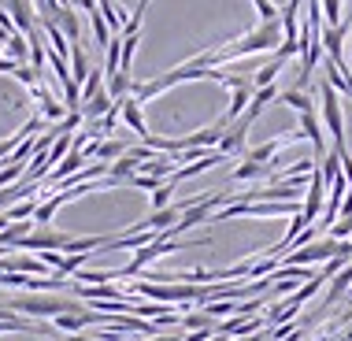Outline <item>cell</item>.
<instances>
[{
	"label": "cell",
	"instance_id": "6da1fadb",
	"mask_svg": "<svg viewBox=\"0 0 352 341\" xmlns=\"http://www.w3.org/2000/svg\"><path fill=\"white\" fill-rule=\"evenodd\" d=\"M278 45H282L278 19H274V23H260L256 30H245L241 37H230V41H223L219 49H212V67L245 60V56H256V52H274Z\"/></svg>",
	"mask_w": 352,
	"mask_h": 341
},
{
	"label": "cell",
	"instance_id": "7a4b0ae2",
	"mask_svg": "<svg viewBox=\"0 0 352 341\" xmlns=\"http://www.w3.org/2000/svg\"><path fill=\"white\" fill-rule=\"evenodd\" d=\"M82 305H74L71 297H56V293H30V297H15L8 311H19V316L30 319H56L63 311H78Z\"/></svg>",
	"mask_w": 352,
	"mask_h": 341
},
{
	"label": "cell",
	"instance_id": "3957f363",
	"mask_svg": "<svg viewBox=\"0 0 352 341\" xmlns=\"http://www.w3.org/2000/svg\"><path fill=\"white\" fill-rule=\"evenodd\" d=\"M319 111H322V122H327L330 138H334V153H338V156H349V148H345V116H341V97H338V89H334L327 78L319 82Z\"/></svg>",
	"mask_w": 352,
	"mask_h": 341
},
{
	"label": "cell",
	"instance_id": "277c9868",
	"mask_svg": "<svg viewBox=\"0 0 352 341\" xmlns=\"http://www.w3.org/2000/svg\"><path fill=\"white\" fill-rule=\"evenodd\" d=\"M338 256V241L334 238H316L311 245H300V249H289L282 256V263L285 267H316V263H327V260H334Z\"/></svg>",
	"mask_w": 352,
	"mask_h": 341
},
{
	"label": "cell",
	"instance_id": "5b68a950",
	"mask_svg": "<svg viewBox=\"0 0 352 341\" xmlns=\"http://www.w3.org/2000/svg\"><path fill=\"white\" fill-rule=\"evenodd\" d=\"M63 245H67V234H56L52 226H34L15 249H23V252H63Z\"/></svg>",
	"mask_w": 352,
	"mask_h": 341
},
{
	"label": "cell",
	"instance_id": "8992f818",
	"mask_svg": "<svg viewBox=\"0 0 352 341\" xmlns=\"http://www.w3.org/2000/svg\"><path fill=\"white\" fill-rule=\"evenodd\" d=\"M249 130H252V119L249 116H241V119H234L230 126L223 130V138H219V153L223 156H237V153H245V138H249Z\"/></svg>",
	"mask_w": 352,
	"mask_h": 341
},
{
	"label": "cell",
	"instance_id": "52a82bcc",
	"mask_svg": "<svg viewBox=\"0 0 352 341\" xmlns=\"http://www.w3.org/2000/svg\"><path fill=\"white\" fill-rule=\"evenodd\" d=\"M300 4H304V0H285V8L278 15L282 41H297V37H300Z\"/></svg>",
	"mask_w": 352,
	"mask_h": 341
},
{
	"label": "cell",
	"instance_id": "ba28073f",
	"mask_svg": "<svg viewBox=\"0 0 352 341\" xmlns=\"http://www.w3.org/2000/svg\"><path fill=\"white\" fill-rule=\"evenodd\" d=\"M85 167V153H82V148H71V153L67 156H63L60 160V164H56V170H52V175L49 178H45V182H49V186H60L63 182V178H71V175H78V170Z\"/></svg>",
	"mask_w": 352,
	"mask_h": 341
},
{
	"label": "cell",
	"instance_id": "9c48e42d",
	"mask_svg": "<svg viewBox=\"0 0 352 341\" xmlns=\"http://www.w3.org/2000/svg\"><path fill=\"white\" fill-rule=\"evenodd\" d=\"M300 134H304V141H311V148H316L319 160L327 156V138H322V126H319L316 111H304L300 116Z\"/></svg>",
	"mask_w": 352,
	"mask_h": 341
},
{
	"label": "cell",
	"instance_id": "30bf717a",
	"mask_svg": "<svg viewBox=\"0 0 352 341\" xmlns=\"http://www.w3.org/2000/svg\"><path fill=\"white\" fill-rule=\"evenodd\" d=\"M119 116H122V122H126V126H130V130H134V134H138L141 141H145V138H148V126H145V116H141V104H138L134 97H126V100H122V104H119Z\"/></svg>",
	"mask_w": 352,
	"mask_h": 341
},
{
	"label": "cell",
	"instance_id": "8fae6325",
	"mask_svg": "<svg viewBox=\"0 0 352 341\" xmlns=\"http://www.w3.org/2000/svg\"><path fill=\"white\" fill-rule=\"evenodd\" d=\"M8 15H12V23H15L19 34H34V30H37V26H34V8H30V0H8Z\"/></svg>",
	"mask_w": 352,
	"mask_h": 341
},
{
	"label": "cell",
	"instance_id": "7c38bea8",
	"mask_svg": "<svg viewBox=\"0 0 352 341\" xmlns=\"http://www.w3.org/2000/svg\"><path fill=\"white\" fill-rule=\"evenodd\" d=\"M52 23L60 26L63 37H67L71 45H78V41H82V23H78V15H74V8H60V15H56Z\"/></svg>",
	"mask_w": 352,
	"mask_h": 341
},
{
	"label": "cell",
	"instance_id": "4fadbf2b",
	"mask_svg": "<svg viewBox=\"0 0 352 341\" xmlns=\"http://www.w3.org/2000/svg\"><path fill=\"white\" fill-rule=\"evenodd\" d=\"M322 74H327V82L338 89V97H352V74H349V67H338V63L327 60Z\"/></svg>",
	"mask_w": 352,
	"mask_h": 341
},
{
	"label": "cell",
	"instance_id": "5bb4252c",
	"mask_svg": "<svg viewBox=\"0 0 352 341\" xmlns=\"http://www.w3.org/2000/svg\"><path fill=\"white\" fill-rule=\"evenodd\" d=\"M111 104H116V100L108 97V89H100L97 97H93V100H85V104H82L78 111H82V119L97 122V119H104V116H108V108H111Z\"/></svg>",
	"mask_w": 352,
	"mask_h": 341
},
{
	"label": "cell",
	"instance_id": "9a60e30c",
	"mask_svg": "<svg viewBox=\"0 0 352 341\" xmlns=\"http://www.w3.org/2000/svg\"><path fill=\"white\" fill-rule=\"evenodd\" d=\"M282 67H285V60H278V56H271V60H267L260 71L252 74V89H263V85H274V78L282 74Z\"/></svg>",
	"mask_w": 352,
	"mask_h": 341
},
{
	"label": "cell",
	"instance_id": "2e32d148",
	"mask_svg": "<svg viewBox=\"0 0 352 341\" xmlns=\"http://www.w3.org/2000/svg\"><path fill=\"white\" fill-rule=\"evenodd\" d=\"M4 56H8V60H15V63H26V60H30V41H26V34H12V37H8V41H4Z\"/></svg>",
	"mask_w": 352,
	"mask_h": 341
},
{
	"label": "cell",
	"instance_id": "e0dca14e",
	"mask_svg": "<svg viewBox=\"0 0 352 341\" xmlns=\"http://www.w3.org/2000/svg\"><path fill=\"white\" fill-rule=\"evenodd\" d=\"M267 175H274V164H267V167H263V164H252V160H245V164L241 167H234V182H252V178H267Z\"/></svg>",
	"mask_w": 352,
	"mask_h": 341
},
{
	"label": "cell",
	"instance_id": "ac0fdd59",
	"mask_svg": "<svg viewBox=\"0 0 352 341\" xmlns=\"http://www.w3.org/2000/svg\"><path fill=\"white\" fill-rule=\"evenodd\" d=\"M67 60H71V78L82 85L85 78H89V71H93V67H89V60H85V49H82V41H78V45H71V56H67Z\"/></svg>",
	"mask_w": 352,
	"mask_h": 341
},
{
	"label": "cell",
	"instance_id": "d6986e66",
	"mask_svg": "<svg viewBox=\"0 0 352 341\" xmlns=\"http://www.w3.org/2000/svg\"><path fill=\"white\" fill-rule=\"evenodd\" d=\"M34 212H37V201L34 197H26V201H19V204H12V208H4V219L8 223H26V219H34Z\"/></svg>",
	"mask_w": 352,
	"mask_h": 341
},
{
	"label": "cell",
	"instance_id": "ffe728a7",
	"mask_svg": "<svg viewBox=\"0 0 352 341\" xmlns=\"http://www.w3.org/2000/svg\"><path fill=\"white\" fill-rule=\"evenodd\" d=\"M278 100H282V104H289V108L297 111V116L311 111V104H316V100L308 97V93H304V89H285V93H278Z\"/></svg>",
	"mask_w": 352,
	"mask_h": 341
},
{
	"label": "cell",
	"instance_id": "44dd1931",
	"mask_svg": "<svg viewBox=\"0 0 352 341\" xmlns=\"http://www.w3.org/2000/svg\"><path fill=\"white\" fill-rule=\"evenodd\" d=\"M319 175H322V182H327V186L334 182V178L341 175V156H338V153H327V156H322V160H319Z\"/></svg>",
	"mask_w": 352,
	"mask_h": 341
},
{
	"label": "cell",
	"instance_id": "7402d4cb",
	"mask_svg": "<svg viewBox=\"0 0 352 341\" xmlns=\"http://www.w3.org/2000/svg\"><path fill=\"white\" fill-rule=\"evenodd\" d=\"M89 26H93V37H97V45H100V49H108L111 30H108V23H104L100 12H89Z\"/></svg>",
	"mask_w": 352,
	"mask_h": 341
},
{
	"label": "cell",
	"instance_id": "603a6c76",
	"mask_svg": "<svg viewBox=\"0 0 352 341\" xmlns=\"http://www.w3.org/2000/svg\"><path fill=\"white\" fill-rule=\"evenodd\" d=\"M319 8H322V23L341 26V0H319Z\"/></svg>",
	"mask_w": 352,
	"mask_h": 341
},
{
	"label": "cell",
	"instance_id": "cb8c5ba5",
	"mask_svg": "<svg viewBox=\"0 0 352 341\" xmlns=\"http://www.w3.org/2000/svg\"><path fill=\"white\" fill-rule=\"evenodd\" d=\"M204 316H230V311H237V300H208V305H201Z\"/></svg>",
	"mask_w": 352,
	"mask_h": 341
},
{
	"label": "cell",
	"instance_id": "d4e9b609",
	"mask_svg": "<svg viewBox=\"0 0 352 341\" xmlns=\"http://www.w3.org/2000/svg\"><path fill=\"white\" fill-rule=\"evenodd\" d=\"M182 327L186 330H215V319L204 316V311H197V316H182Z\"/></svg>",
	"mask_w": 352,
	"mask_h": 341
},
{
	"label": "cell",
	"instance_id": "484cf974",
	"mask_svg": "<svg viewBox=\"0 0 352 341\" xmlns=\"http://www.w3.org/2000/svg\"><path fill=\"white\" fill-rule=\"evenodd\" d=\"M12 74H15V78L26 85V89H34V85H41V74H37V71L30 67V63H19V67H15Z\"/></svg>",
	"mask_w": 352,
	"mask_h": 341
},
{
	"label": "cell",
	"instance_id": "4316f807",
	"mask_svg": "<svg viewBox=\"0 0 352 341\" xmlns=\"http://www.w3.org/2000/svg\"><path fill=\"white\" fill-rule=\"evenodd\" d=\"M170 193H175V182H164V186H160L156 193L148 197V201H152V212H160V208H167V204H170Z\"/></svg>",
	"mask_w": 352,
	"mask_h": 341
},
{
	"label": "cell",
	"instance_id": "83f0119b",
	"mask_svg": "<svg viewBox=\"0 0 352 341\" xmlns=\"http://www.w3.org/2000/svg\"><path fill=\"white\" fill-rule=\"evenodd\" d=\"M256 15H260V23H274L278 19V8H274V0H252Z\"/></svg>",
	"mask_w": 352,
	"mask_h": 341
},
{
	"label": "cell",
	"instance_id": "f1b7e54d",
	"mask_svg": "<svg viewBox=\"0 0 352 341\" xmlns=\"http://www.w3.org/2000/svg\"><path fill=\"white\" fill-rule=\"evenodd\" d=\"M327 238H334V241H349L352 238V219H341V223H334L327 230Z\"/></svg>",
	"mask_w": 352,
	"mask_h": 341
},
{
	"label": "cell",
	"instance_id": "f546056e",
	"mask_svg": "<svg viewBox=\"0 0 352 341\" xmlns=\"http://www.w3.org/2000/svg\"><path fill=\"white\" fill-rule=\"evenodd\" d=\"M15 67H19L15 60H8V56H0V74H12Z\"/></svg>",
	"mask_w": 352,
	"mask_h": 341
},
{
	"label": "cell",
	"instance_id": "4dcf8cb0",
	"mask_svg": "<svg viewBox=\"0 0 352 341\" xmlns=\"http://www.w3.org/2000/svg\"><path fill=\"white\" fill-rule=\"evenodd\" d=\"M74 4H78L82 12H97V0H71V8H74Z\"/></svg>",
	"mask_w": 352,
	"mask_h": 341
},
{
	"label": "cell",
	"instance_id": "1f68e13d",
	"mask_svg": "<svg viewBox=\"0 0 352 341\" xmlns=\"http://www.w3.org/2000/svg\"><path fill=\"white\" fill-rule=\"evenodd\" d=\"M148 341H182L178 334H156V338H148Z\"/></svg>",
	"mask_w": 352,
	"mask_h": 341
}]
</instances>
